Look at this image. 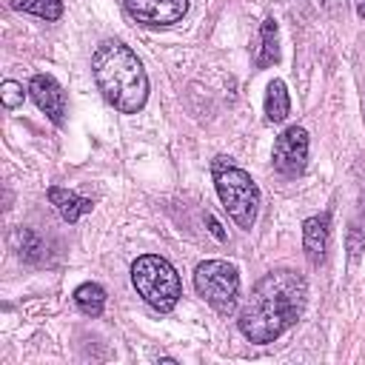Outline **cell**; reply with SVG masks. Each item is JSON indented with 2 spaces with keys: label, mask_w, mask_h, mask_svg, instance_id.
<instances>
[{
  "label": "cell",
  "mask_w": 365,
  "mask_h": 365,
  "mask_svg": "<svg viewBox=\"0 0 365 365\" xmlns=\"http://www.w3.org/2000/svg\"><path fill=\"white\" fill-rule=\"evenodd\" d=\"M305 302H308V282L302 274L291 268L268 271L251 288V297L245 299L237 317V328L248 342L268 345L302 317Z\"/></svg>",
  "instance_id": "obj_1"
},
{
  "label": "cell",
  "mask_w": 365,
  "mask_h": 365,
  "mask_svg": "<svg viewBox=\"0 0 365 365\" xmlns=\"http://www.w3.org/2000/svg\"><path fill=\"white\" fill-rule=\"evenodd\" d=\"M94 83L123 114H137L148 100V77L137 54L120 40H103L91 54Z\"/></svg>",
  "instance_id": "obj_2"
},
{
  "label": "cell",
  "mask_w": 365,
  "mask_h": 365,
  "mask_svg": "<svg viewBox=\"0 0 365 365\" xmlns=\"http://www.w3.org/2000/svg\"><path fill=\"white\" fill-rule=\"evenodd\" d=\"M211 171H214V185H217V194H220L225 211L231 214V220L240 228L251 231L254 222H257V214H259V188H257V182L251 180L248 171L237 168L225 157H217Z\"/></svg>",
  "instance_id": "obj_3"
},
{
  "label": "cell",
  "mask_w": 365,
  "mask_h": 365,
  "mask_svg": "<svg viewBox=\"0 0 365 365\" xmlns=\"http://www.w3.org/2000/svg\"><path fill=\"white\" fill-rule=\"evenodd\" d=\"M131 282L137 294L160 314H168L182 297V285L174 265L157 254H143L131 262Z\"/></svg>",
  "instance_id": "obj_4"
},
{
  "label": "cell",
  "mask_w": 365,
  "mask_h": 365,
  "mask_svg": "<svg viewBox=\"0 0 365 365\" xmlns=\"http://www.w3.org/2000/svg\"><path fill=\"white\" fill-rule=\"evenodd\" d=\"M194 288L217 314H231L240 297V274L225 259H205L194 268Z\"/></svg>",
  "instance_id": "obj_5"
},
{
  "label": "cell",
  "mask_w": 365,
  "mask_h": 365,
  "mask_svg": "<svg viewBox=\"0 0 365 365\" xmlns=\"http://www.w3.org/2000/svg\"><path fill=\"white\" fill-rule=\"evenodd\" d=\"M271 163L279 174L285 177H297L305 171L308 163V131L302 125H291L285 128L277 140H274V151H271Z\"/></svg>",
  "instance_id": "obj_6"
},
{
  "label": "cell",
  "mask_w": 365,
  "mask_h": 365,
  "mask_svg": "<svg viewBox=\"0 0 365 365\" xmlns=\"http://www.w3.org/2000/svg\"><path fill=\"white\" fill-rule=\"evenodd\" d=\"M123 6L137 23L145 26H171L188 11V0H123Z\"/></svg>",
  "instance_id": "obj_7"
},
{
  "label": "cell",
  "mask_w": 365,
  "mask_h": 365,
  "mask_svg": "<svg viewBox=\"0 0 365 365\" xmlns=\"http://www.w3.org/2000/svg\"><path fill=\"white\" fill-rule=\"evenodd\" d=\"M26 91L31 94V100L37 103V108L46 111V117L54 125H63V120H66V91H63V86L51 74H34L29 80V88Z\"/></svg>",
  "instance_id": "obj_8"
},
{
  "label": "cell",
  "mask_w": 365,
  "mask_h": 365,
  "mask_svg": "<svg viewBox=\"0 0 365 365\" xmlns=\"http://www.w3.org/2000/svg\"><path fill=\"white\" fill-rule=\"evenodd\" d=\"M328 237H331V217L328 214H317V217H308L302 222V248H305L311 262H319L325 257Z\"/></svg>",
  "instance_id": "obj_9"
},
{
  "label": "cell",
  "mask_w": 365,
  "mask_h": 365,
  "mask_svg": "<svg viewBox=\"0 0 365 365\" xmlns=\"http://www.w3.org/2000/svg\"><path fill=\"white\" fill-rule=\"evenodd\" d=\"M48 200H51V205L57 208V214L66 222H77L83 214H88L94 208V202L88 197H80V194H74L68 188H60V185H51L48 188Z\"/></svg>",
  "instance_id": "obj_10"
},
{
  "label": "cell",
  "mask_w": 365,
  "mask_h": 365,
  "mask_svg": "<svg viewBox=\"0 0 365 365\" xmlns=\"http://www.w3.org/2000/svg\"><path fill=\"white\" fill-rule=\"evenodd\" d=\"M279 60V37H277V20L268 17L262 20V29H259V48L254 54V63L257 68H268Z\"/></svg>",
  "instance_id": "obj_11"
},
{
  "label": "cell",
  "mask_w": 365,
  "mask_h": 365,
  "mask_svg": "<svg viewBox=\"0 0 365 365\" xmlns=\"http://www.w3.org/2000/svg\"><path fill=\"white\" fill-rule=\"evenodd\" d=\"M291 111V97L282 80H271L265 88V117L268 123H282Z\"/></svg>",
  "instance_id": "obj_12"
},
{
  "label": "cell",
  "mask_w": 365,
  "mask_h": 365,
  "mask_svg": "<svg viewBox=\"0 0 365 365\" xmlns=\"http://www.w3.org/2000/svg\"><path fill=\"white\" fill-rule=\"evenodd\" d=\"M74 305L86 314V317H100L106 308V291L97 282H83L74 288Z\"/></svg>",
  "instance_id": "obj_13"
},
{
  "label": "cell",
  "mask_w": 365,
  "mask_h": 365,
  "mask_svg": "<svg viewBox=\"0 0 365 365\" xmlns=\"http://www.w3.org/2000/svg\"><path fill=\"white\" fill-rule=\"evenodd\" d=\"M11 9L34 14V17H43V20H60V14H63V3L60 0H11Z\"/></svg>",
  "instance_id": "obj_14"
},
{
  "label": "cell",
  "mask_w": 365,
  "mask_h": 365,
  "mask_svg": "<svg viewBox=\"0 0 365 365\" xmlns=\"http://www.w3.org/2000/svg\"><path fill=\"white\" fill-rule=\"evenodd\" d=\"M14 242H17V251H20V257L26 262H34L40 257V251H43V242H40V237L31 228H17Z\"/></svg>",
  "instance_id": "obj_15"
},
{
  "label": "cell",
  "mask_w": 365,
  "mask_h": 365,
  "mask_svg": "<svg viewBox=\"0 0 365 365\" xmlns=\"http://www.w3.org/2000/svg\"><path fill=\"white\" fill-rule=\"evenodd\" d=\"M0 97H3V106L6 108H17L23 103V97H26V91H23V86L17 80H6L0 86Z\"/></svg>",
  "instance_id": "obj_16"
},
{
  "label": "cell",
  "mask_w": 365,
  "mask_h": 365,
  "mask_svg": "<svg viewBox=\"0 0 365 365\" xmlns=\"http://www.w3.org/2000/svg\"><path fill=\"white\" fill-rule=\"evenodd\" d=\"M205 222H208V228H211V234H214L217 240H225V231H222V225H220V222H217L211 214H205Z\"/></svg>",
  "instance_id": "obj_17"
},
{
  "label": "cell",
  "mask_w": 365,
  "mask_h": 365,
  "mask_svg": "<svg viewBox=\"0 0 365 365\" xmlns=\"http://www.w3.org/2000/svg\"><path fill=\"white\" fill-rule=\"evenodd\" d=\"M354 3H356V14L365 20V0H354Z\"/></svg>",
  "instance_id": "obj_18"
},
{
  "label": "cell",
  "mask_w": 365,
  "mask_h": 365,
  "mask_svg": "<svg viewBox=\"0 0 365 365\" xmlns=\"http://www.w3.org/2000/svg\"><path fill=\"white\" fill-rule=\"evenodd\" d=\"M362 111H365V97H362Z\"/></svg>",
  "instance_id": "obj_19"
}]
</instances>
